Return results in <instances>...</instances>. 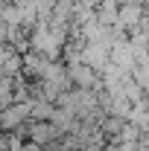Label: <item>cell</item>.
I'll return each mask as SVG.
<instances>
[{
    "instance_id": "cell-1",
    "label": "cell",
    "mask_w": 149,
    "mask_h": 151,
    "mask_svg": "<svg viewBox=\"0 0 149 151\" xmlns=\"http://www.w3.org/2000/svg\"><path fill=\"white\" fill-rule=\"evenodd\" d=\"M29 119H32V102H26V105L15 102L12 108L0 111V128H3V134H15L18 128H23Z\"/></svg>"
},
{
    "instance_id": "cell-2",
    "label": "cell",
    "mask_w": 149,
    "mask_h": 151,
    "mask_svg": "<svg viewBox=\"0 0 149 151\" xmlns=\"http://www.w3.org/2000/svg\"><path fill=\"white\" fill-rule=\"evenodd\" d=\"M70 81H73V87H79V90H96V93L105 90V87H102V73H96L88 64L70 67Z\"/></svg>"
},
{
    "instance_id": "cell-3",
    "label": "cell",
    "mask_w": 149,
    "mask_h": 151,
    "mask_svg": "<svg viewBox=\"0 0 149 151\" xmlns=\"http://www.w3.org/2000/svg\"><path fill=\"white\" fill-rule=\"evenodd\" d=\"M82 64L93 67L96 73H105V67H111V50L102 44H88L82 52Z\"/></svg>"
},
{
    "instance_id": "cell-4",
    "label": "cell",
    "mask_w": 149,
    "mask_h": 151,
    "mask_svg": "<svg viewBox=\"0 0 149 151\" xmlns=\"http://www.w3.org/2000/svg\"><path fill=\"white\" fill-rule=\"evenodd\" d=\"M111 64H114V67H120L123 73H134V67H137V55H134V50H131L129 41H120V44H114V47H111Z\"/></svg>"
},
{
    "instance_id": "cell-5",
    "label": "cell",
    "mask_w": 149,
    "mask_h": 151,
    "mask_svg": "<svg viewBox=\"0 0 149 151\" xmlns=\"http://www.w3.org/2000/svg\"><path fill=\"white\" fill-rule=\"evenodd\" d=\"M53 61L44 55V52H29V55H23V73L29 76L32 81H38V78H44V73H47V67H50Z\"/></svg>"
},
{
    "instance_id": "cell-6",
    "label": "cell",
    "mask_w": 149,
    "mask_h": 151,
    "mask_svg": "<svg viewBox=\"0 0 149 151\" xmlns=\"http://www.w3.org/2000/svg\"><path fill=\"white\" fill-rule=\"evenodd\" d=\"M53 116H56V105L50 99H35L32 102V119L35 122H53Z\"/></svg>"
},
{
    "instance_id": "cell-7",
    "label": "cell",
    "mask_w": 149,
    "mask_h": 151,
    "mask_svg": "<svg viewBox=\"0 0 149 151\" xmlns=\"http://www.w3.org/2000/svg\"><path fill=\"white\" fill-rule=\"evenodd\" d=\"M12 105H15V78L0 76V111H6Z\"/></svg>"
},
{
    "instance_id": "cell-8",
    "label": "cell",
    "mask_w": 149,
    "mask_h": 151,
    "mask_svg": "<svg viewBox=\"0 0 149 151\" xmlns=\"http://www.w3.org/2000/svg\"><path fill=\"white\" fill-rule=\"evenodd\" d=\"M126 122H129V119L105 116V119H102V134H105V139H120V134H123V128H126Z\"/></svg>"
},
{
    "instance_id": "cell-9",
    "label": "cell",
    "mask_w": 149,
    "mask_h": 151,
    "mask_svg": "<svg viewBox=\"0 0 149 151\" xmlns=\"http://www.w3.org/2000/svg\"><path fill=\"white\" fill-rule=\"evenodd\" d=\"M26 139H20L18 134H3L0 137V151H23Z\"/></svg>"
},
{
    "instance_id": "cell-10",
    "label": "cell",
    "mask_w": 149,
    "mask_h": 151,
    "mask_svg": "<svg viewBox=\"0 0 149 151\" xmlns=\"http://www.w3.org/2000/svg\"><path fill=\"white\" fill-rule=\"evenodd\" d=\"M140 137H143V131H140L134 122H126V128H123V134H120V142H131V145H137Z\"/></svg>"
},
{
    "instance_id": "cell-11",
    "label": "cell",
    "mask_w": 149,
    "mask_h": 151,
    "mask_svg": "<svg viewBox=\"0 0 149 151\" xmlns=\"http://www.w3.org/2000/svg\"><path fill=\"white\" fill-rule=\"evenodd\" d=\"M23 151H47V148H44V145H35V142H26V148H23Z\"/></svg>"
},
{
    "instance_id": "cell-12",
    "label": "cell",
    "mask_w": 149,
    "mask_h": 151,
    "mask_svg": "<svg viewBox=\"0 0 149 151\" xmlns=\"http://www.w3.org/2000/svg\"><path fill=\"white\" fill-rule=\"evenodd\" d=\"M146 6H149V0H146Z\"/></svg>"
}]
</instances>
